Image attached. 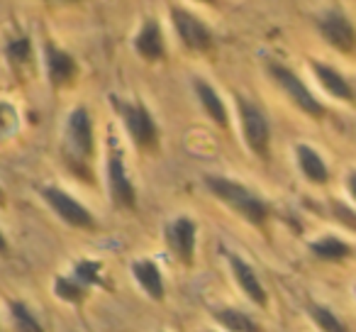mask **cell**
I'll return each instance as SVG.
<instances>
[{
	"instance_id": "obj_26",
	"label": "cell",
	"mask_w": 356,
	"mask_h": 332,
	"mask_svg": "<svg viewBox=\"0 0 356 332\" xmlns=\"http://www.w3.org/2000/svg\"><path fill=\"white\" fill-rule=\"evenodd\" d=\"M8 252H10V244H8L6 235H3V230H0V257H8Z\"/></svg>"
},
{
	"instance_id": "obj_13",
	"label": "cell",
	"mask_w": 356,
	"mask_h": 332,
	"mask_svg": "<svg viewBox=\"0 0 356 332\" xmlns=\"http://www.w3.org/2000/svg\"><path fill=\"white\" fill-rule=\"evenodd\" d=\"M134 52L137 56H142L144 61H163L166 59V42H163V32L159 27V22L154 17L142 22V27L134 35Z\"/></svg>"
},
{
	"instance_id": "obj_3",
	"label": "cell",
	"mask_w": 356,
	"mask_h": 332,
	"mask_svg": "<svg viewBox=\"0 0 356 332\" xmlns=\"http://www.w3.org/2000/svg\"><path fill=\"white\" fill-rule=\"evenodd\" d=\"M110 100H113L115 113L122 118L124 129H127L134 147L139 152H154L159 147V125L147 105L142 100H127L118 98V95H113Z\"/></svg>"
},
{
	"instance_id": "obj_18",
	"label": "cell",
	"mask_w": 356,
	"mask_h": 332,
	"mask_svg": "<svg viewBox=\"0 0 356 332\" xmlns=\"http://www.w3.org/2000/svg\"><path fill=\"white\" fill-rule=\"evenodd\" d=\"M310 252L322 262H344L346 257H351V244L346 239L337 237V235H325V237L310 242Z\"/></svg>"
},
{
	"instance_id": "obj_24",
	"label": "cell",
	"mask_w": 356,
	"mask_h": 332,
	"mask_svg": "<svg viewBox=\"0 0 356 332\" xmlns=\"http://www.w3.org/2000/svg\"><path fill=\"white\" fill-rule=\"evenodd\" d=\"M54 293L56 298H61L66 303H81L86 296V288L81 283H76L71 276H59L54 281Z\"/></svg>"
},
{
	"instance_id": "obj_12",
	"label": "cell",
	"mask_w": 356,
	"mask_h": 332,
	"mask_svg": "<svg viewBox=\"0 0 356 332\" xmlns=\"http://www.w3.org/2000/svg\"><path fill=\"white\" fill-rule=\"evenodd\" d=\"M227 262H229V269H232L234 281H237V286L244 291V296H247L252 303H257L259 308H266L268 293H266V288H264V283L259 281L252 264H249L247 259L239 257V254H232V252H227Z\"/></svg>"
},
{
	"instance_id": "obj_21",
	"label": "cell",
	"mask_w": 356,
	"mask_h": 332,
	"mask_svg": "<svg viewBox=\"0 0 356 332\" xmlns=\"http://www.w3.org/2000/svg\"><path fill=\"white\" fill-rule=\"evenodd\" d=\"M76 283L88 291L93 286H103V264L95 262V259H81V262L74 264V274H71Z\"/></svg>"
},
{
	"instance_id": "obj_7",
	"label": "cell",
	"mask_w": 356,
	"mask_h": 332,
	"mask_svg": "<svg viewBox=\"0 0 356 332\" xmlns=\"http://www.w3.org/2000/svg\"><path fill=\"white\" fill-rule=\"evenodd\" d=\"M40 196L44 198V203L54 210L56 218L64 220V223L71 225V228L88 230V232H93V230L98 228L93 213H90V210L81 203V200H76L69 191L59 189V186H42Z\"/></svg>"
},
{
	"instance_id": "obj_10",
	"label": "cell",
	"mask_w": 356,
	"mask_h": 332,
	"mask_svg": "<svg viewBox=\"0 0 356 332\" xmlns=\"http://www.w3.org/2000/svg\"><path fill=\"white\" fill-rule=\"evenodd\" d=\"M166 239L173 257L186 267H193L195 262V244H198V225L188 215H178L166 228Z\"/></svg>"
},
{
	"instance_id": "obj_2",
	"label": "cell",
	"mask_w": 356,
	"mask_h": 332,
	"mask_svg": "<svg viewBox=\"0 0 356 332\" xmlns=\"http://www.w3.org/2000/svg\"><path fill=\"white\" fill-rule=\"evenodd\" d=\"M64 154L69 166L79 176L88 179L90 161L95 154V134H93V120L86 108H74L66 118L64 129Z\"/></svg>"
},
{
	"instance_id": "obj_14",
	"label": "cell",
	"mask_w": 356,
	"mask_h": 332,
	"mask_svg": "<svg viewBox=\"0 0 356 332\" xmlns=\"http://www.w3.org/2000/svg\"><path fill=\"white\" fill-rule=\"evenodd\" d=\"M310 71L315 74L317 84L337 100H344V103H354V88L346 81V76L341 71H337L334 66H327L317 59H310Z\"/></svg>"
},
{
	"instance_id": "obj_20",
	"label": "cell",
	"mask_w": 356,
	"mask_h": 332,
	"mask_svg": "<svg viewBox=\"0 0 356 332\" xmlns=\"http://www.w3.org/2000/svg\"><path fill=\"white\" fill-rule=\"evenodd\" d=\"M307 315H310V320L320 327V332H349L346 322L341 320V317H337V313H332L327 306L310 303V306H307Z\"/></svg>"
},
{
	"instance_id": "obj_30",
	"label": "cell",
	"mask_w": 356,
	"mask_h": 332,
	"mask_svg": "<svg viewBox=\"0 0 356 332\" xmlns=\"http://www.w3.org/2000/svg\"><path fill=\"white\" fill-rule=\"evenodd\" d=\"M210 332H213V330H210Z\"/></svg>"
},
{
	"instance_id": "obj_15",
	"label": "cell",
	"mask_w": 356,
	"mask_h": 332,
	"mask_svg": "<svg viewBox=\"0 0 356 332\" xmlns=\"http://www.w3.org/2000/svg\"><path fill=\"white\" fill-rule=\"evenodd\" d=\"M132 276L137 281V286L147 293L152 301H163L166 296V286H163L161 269L154 259H137L132 262Z\"/></svg>"
},
{
	"instance_id": "obj_8",
	"label": "cell",
	"mask_w": 356,
	"mask_h": 332,
	"mask_svg": "<svg viewBox=\"0 0 356 332\" xmlns=\"http://www.w3.org/2000/svg\"><path fill=\"white\" fill-rule=\"evenodd\" d=\"M171 25H173V30H176L178 40L186 45V49L198 52V54H205V52L213 49V45H215L213 30H210V27L205 25L198 15H193L191 10L173 6L171 8Z\"/></svg>"
},
{
	"instance_id": "obj_19",
	"label": "cell",
	"mask_w": 356,
	"mask_h": 332,
	"mask_svg": "<svg viewBox=\"0 0 356 332\" xmlns=\"http://www.w3.org/2000/svg\"><path fill=\"white\" fill-rule=\"evenodd\" d=\"M213 317L227 332H261V327L247 313L237 310V308H213Z\"/></svg>"
},
{
	"instance_id": "obj_22",
	"label": "cell",
	"mask_w": 356,
	"mask_h": 332,
	"mask_svg": "<svg viewBox=\"0 0 356 332\" xmlns=\"http://www.w3.org/2000/svg\"><path fill=\"white\" fill-rule=\"evenodd\" d=\"M10 315H13V322H15L17 332H44L42 322L32 315V310L20 301H13L10 303Z\"/></svg>"
},
{
	"instance_id": "obj_6",
	"label": "cell",
	"mask_w": 356,
	"mask_h": 332,
	"mask_svg": "<svg viewBox=\"0 0 356 332\" xmlns=\"http://www.w3.org/2000/svg\"><path fill=\"white\" fill-rule=\"evenodd\" d=\"M237 113L242 120V134L247 147L252 149L254 157L268 159V149H271V125H268L266 115L259 105H254L249 98L237 95Z\"/></svg>"
},
{
	"instance_id": "obj_17",
	"label": "cell",
	"mask_w": 356,
	"mask_h": 332,
	"mask_svg": "<svg viewBox=\"0 0 356 332\" xmlns=\"http://www.w3.org/2000/svg\"><path fill=\"white\" fill-rule=\"evenodd\" d=\"M296 159L298 166H300L302 176H305L310 184L315 186H325L330 181V169H327L325 159L317 149H312L310 144H298L296 147Z\"/></svg>"
},
{
	"instance_id": "obj_11",
	"label": "cell",
	"mask_w": 356,
	"mask_h": 332,
	"mask_svg": "<svg viewBox=\"0 0 356 332\" xmlns=\"http://www.w3.org/2000/svg\"><path fill=\"white\" fill-rule=\"evenodd\" d=\"M44 64H47V79H49L51 88H66L76 81L79 76V64L69 52L59 49L51 40L44 42Z\"/></svg>"
},
{
	"instance_id": "obj_23",
	"label": "cell",
	"mask_w": 356,
	"mask_h": 332,
	"mask_svg": "<svg viewBox=\"0 0 356 332\" xmlns=\"http://www.w3.org/2000/svg\"><path fill=\"white\" fill-rule=\"evenodd\" d=\"M6 54H8V59H10L13 66H25L27 61H30V56H32V42H30V37L20 35V37H13V40H8Z\"/></svg>"
},
{
	"instance_id": "obj_4",
	"label": "cell",
	"mask_w": 356,
	"mask_h": 332,
	"mask_svg": "<svg viewBox=\"0 0 356 332\" xmlns=\"http://www.w3.org/2000/svg\"><path fill=\"white\" fill-rule=\"evenodd\" d=\"M108 191L115 208L120 210L137 208V189H134L132 179H129L124 154L120 149L115 134H110L108 139Z\"/></svg>"
},
{
	"instance_id": "obj_16",
	"label": "cell",
	"mask_w": 356,
	"mask_h": 332,
	"mask_svg": "<svg viewBox=\"0 0 356 332\" xmlns=\"http://www.w3.org/2000/svg\"><path fill=\"white\" fill-rule=\"evenodd\" d=\"M193 90H195V95H198L203 110L208 113V118L213 120L218 127L227 129L229 127V113H227V105H225V100L220 98L218 90H215L205 79H193Z\"/></svg>"
},
{
	"instance_id": "obj_29",
	"label": "cell",
	"mask_w": 356,
	"mask_h": 332,
	"mask_svg": "<svg viewBox=\"0 0 356 332\" xmlns=\"http://www.w3.org/2000/svg\"><path fill=\"white\" fill-rule=\"evenodd\" d=\"M64 3H76V0H64Z\"/></svg>"
},
{
	"instance_id": "obj_25",
	"label": "cell",
	"mask_w": 356,
	"mask_h": 332,
	"mask_svg": "<svg viewBox=\"0 0 356 332\" xmlns=\"http://www.w3.org/2000/svg\"><path fill=\"white\" fill-rule=\"evenodd\" d=\"M17 122V115H15V108L8 103H0V134L10 132Z\"/></svg>"
},
{
	"instance_id": "obj_5",
	"label": "cell",
	"mask_w": 356,
	"mask_h": 332,
	"mask_svg": "<svg viewBox=\"0 0 356 332\" xmlns=\"http://www.w3.org/2000/svg\"><path fill=\"white\" fill-rule=\"evenodd\" d=\"M268 76L281 86L283 93L291 98V103L296 105L298 110H302V113L310 115V118H315V120L325 118V113H327L325 105L317 100V95L307 88L305 81H302L293 69H288L286 64H278V61H271V64H268Z\"/></svg>"
},
{
	"instance_id": "obj_28",
	"label": "cell",
	"mask_w": 356,
	"mask_h": 332,
	"mask_svg": "<svg viewBox=\"0 0 356 332\" xmlns=\"http://www.w3.org/2000/svg\"><path fill=\"white\" fill-rule=\"evenodd\" d=\"M0 205H6V191L0 189Z\"/></svg>"
},
{
	"instance_id": "obj_27",
	"label": "cell",
	"mask_w": 356,
	"mask_h": 332,
	"mask_svg": "<svg viewBox=\"0 0 356 332\" xmlns=\"http://www.w3.org/2000/svg\"><path fill=\"white\" fill-rule=\"evenodd\" d=\"M198 3H205V6H218L220 0H198Z\"/></svg>"
},
{
	"instance_id": "obj_9",
	"label": "cell",
	"mask_w": 356,
	"mask_h": 332,
	"mask_svg": "<svg viewBox=\"0 0 356 332\" xmlns=\"http://www.w3.org/2000/svg\"><path fill=\"white\" fill-rule=\"evenodd\" d=\"M317 30H320L322 40L332 47V49L341 52V54H351L356 45V32L354 22L349 20L344 10L339 8H330L317 17Z\"/></svg>"
},
{
	"instance_id": "obj_1",
	"label": "cell",
	"mask_w": 356,
	"mask_h": 332,
	"mask_svg": "<svg viewBox=\"0 0 356 332\" xmlns=\"http://www.w3.org/2000/svg\"><path fill=\"white\" fill-rule=\"evenodd\" d=\"M205 186L218 200H222L227 208H232L239 218H244L254 228H266L268 218H271V205L261 198L259 193H254L249 186L239 184L227 176H205Z\"/></svg>"
}]
</instances>
